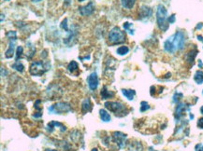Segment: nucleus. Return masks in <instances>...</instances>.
I'll list each match as a JSON object with an SVG mask.
<instances>
[{
  "mask_svg": "<svg viewBox=\"0 0 203 151\" xmlns=\"http://www.w3.org/2000/svg\"><path fill=\"white\" fill-rule=\"evenodd\" d=\"M186 34L183 31H177L171 37L165 40L164 50L170 54H175L176 52L180 51L186 47Z\"/></svg>",
  "mask_w": 203,
  "mask_h": 151,
  "instance_id": "obj_1",
  "label": "nucleus"
},
{
  "mask_svg": "<svg viewBox=\"0 0 203 151\" xmlns=\"http://www.w3.org/2000/svg\"><path fill=\"white\" fill-rule=\"evenodd\" d=\"M104 106L105 108L110 110L118 118H123L129 113V109L127 108V104H123L120 101H108L104 104Z\"/></svg>",
  "mask_w": 203,
  "mask_h": 151,
  "instance_id": "obj_2",
  "label": "nucleus"
},
{
  "mask_svg": "<svg viewBox=\"0 0 203 151\" xmlns=\"http://www.w3.org/2000/svg\"><path fill=\"white\" fill-rule=\"evenodd\" d=\"M168 10L166 7L162 4H159L157 6L156 9V22L157 26L162 32H166L170 27V24L168 22Z\"/></svg>",
  "mask_w": 203,
  "mask_h": 151,
  "instance_id": "obj_3",
  "label": "nucleus"
},
{
  "mask_svg": "<svg viewBox=\"0 0 203 151\" xmlns=\"http://www.w3.org/2000/svg\"><path fill=\"white\" fill-rule=\"evenodd\" d=\"M108 41L111 45H118L123 44L127 41V35L125 32L121 30L120 27L114 26L109 33Z\"/></svg>",
  "mask_w": 203,
  "mask_h": 151,
  "instance_id": "obj_4",
  "label": "nucleus"
},
{
  "mask_svg": "<svg viewBox=\"0 0 203 151\" xmlns=\"http://www.w3.org/2000/svg\"><path fill=\"white\" fill-rule=\"evenodd\" d=\"M50 63H45L42 61H34L31 63L30 66H29V73L31 76H38L40 77L45 74V72L49 69Z\"/></svg>",
  "mask_w": 203,
  "mask_h": 151,
  "instance_id": "obj_5",
  "label": "nucleus"
},
{
  "mask_svg": "<svg viewBox=\"0 0 203 151\" xmlns=\"http://www.w3.org/2000/svg\"><path fill=\"white\" fill-rule=\"evenodd\" d=\"M6 37H7L9 40V48L8 50L5 51V57L9 59V58H12L14 53H15V45L17 41V33L16 31H9L6 34Z\"/></svg>",
  "mask_w": 203,
  "mask_h": 151,
  "instance_id": "obj_6",
  "label": "nucleus"
},
{
  "mask_svg": "<svg viewBox=\"0 0 203 151\" xmlns=\"http://www.w3.org/2000/svg\"><path fill=\"white\" fill-rule=\"evenodd\" d=\"M72 110V106L68 103L65 102H58L55 104L53 106L49 107V112L52 114H63L68 113Z\"/></svg>",
  "mask_w": 203,
  "mask_h": 151,
  "instance_id": "obj_7",
  "label": "nucleus"
},
{
  "mask_svg": "<svg viewBox=\"0 0 203 151\" xmlns=\"http://www.w3.org/2000/svg\"><path fill=\"white\" fill-rule=\"evenodd\" d=\"M111 138H112V141L117 145L119 148H124L127 146V135L125 133L121 132H113L111 133Z\"/></svg>",
  "mask_w": 203,
  "mask_h": 151,
  "instance_id": "obj_8",
  "label": "nucleus"
},
{
  "mask_svg": "<svg viewBox=\"0 0 203 151\" xmlns=\"http://www.w3.org/2000/svg\"><path fill=\"white\" fill-rule=\"evenodd\" d=\"M87 83H88V87L91 91H95L97 89L98 84H99V80H98V77L97 74L95 72L91 73L90 75L88 76L87 78Z\"/></svg>",
  "mask_w": 203,
  "mask_h": 151,
  "instance_id": "obj_9",
  "label": "nucleus"
},
{
  "mask_svg": "<svg viewBox=\"0 0 203 151\" xmlns=\"http://www.w3.org/2000/svg\"><path fill=\"white\" fill-rule=\"evenodd\" d=\"M79 12L83 17H87V16L92 15L95 12V4L91 1V2H89L86 6L80 7L79 8Z\"/></svg>",
  "mask_w": 203,
  "mask_h": 151,
  "instance_id": "obj_10",
  "label": "nucleus"
},
{
  "mask_svg": "<svg viewBox=\"0 0 203 151\" xmlns=\"http://www.w3.org/2000/svg\"><path fill=\"white\" fill-rule=\"evenodd\" d=\"M196 54H198V50H196V47L192 50H190L188 52H186V56H184V59H186V62L189 65H193L195 63V58Z\"/></svg>",
  "mask_w": 203,
  "mask_h": 151,
  "instance_id": "obj_11",
  "label": "nucleus"
},
{
  "mask_svg": "<svg viewBox=\"0 0 203 151\" xmlns=\"http://www.w3.org/2000/svg\"><path fill=\"white\" fill-rule=\"evenodd\" d=\"M187 109V104L186 103H178V106H176V109H175V118L176 119H180L184 112L186 111Z\"/></svg>",
  "mask_w": 203,
  "mask_h": 151,
  "instance_id": "obj_12",
  "label": "nucleus"
},
{
  "mask_svg": "<svg viewBox=\"0 0 203 151\" xmlns=\"http://www.w3.org/2000/svg\"><path fill=\"white\" fill-rule=\"evenodd\" d=\"M153 14V10L151 8L147 7V6H141L140 9V19H147V18H150Z\"/></svg>",
  "mask_w": 203,
  "mask_h": 151,
  "instance_id": "obj_13",
  "label": "nucleus"
},
{
  "mask_svg": "<svg viewBox=\"0 0 203 151\" xmlns=\"http://www.w3.org/2000/svg\"><path fill=\"white\" fill-rule=\"evenodd\" d=\"M93 104L91 103L90 98H85L84 100L82 101L81 106V113L82 115H85L86 113H89L92 110Z\"/></svg>",
  "mask_w": 203,
  "mask_h": 151,
  "instance_id": "obj_14",
  "label": "nucleus"
},
{
  "mask_svg": "<svg viewBox=\"0 0 203 151\" xmlns=\"http://www.w3.org/2000/svg\"><path fill=\"white\" fill-rule=\"evenodd\" d=\"M100 96L102 100H108V99H112L115 96V93L111 91H109L107 86H104L100 91Z\"/></svg>",
  "mask_w": 203,
  "mask_h": 151,
  "instance_id": "obj_15",
  "label": "nucleus"
},
{
  "mask_svg": "<svg viewBox=\"0 0 203 151\" xmlns=\"http://www.w3.org/2000/svg\"><path fill=\"white\" fill-rule=\"evenodd\" d=\"M55 127H58L59 129H60V132H64L67 131V128H65V126H64L60 122H57V121H51V122L48 124L47 129H48V131H49L50 132H52Z\"/></svg>",
  "mask_w": 203,
  "mask_h": 151,
  "instance_id": "obj_16",
  "label": "nucleus"
},
{
  "mask_svg": "<svg viewBox=\"0 0 203 151\" xmlns=\"http://www.w3.org/2000/svg\"><path fill=\"white\" fill-rule=\"evenodd\" d=\"M128 151H142L143 147L142 144L139 141H130L127 144Z\"/></svg>",
  "mask_w": 203,
  "mask_h": 151,
  "instance_id": "obj_17",
  "label": "nucleus"
},
{
  "mask_svg": "<svg viewBox=\"0 0 203 151\" xmlns=\"http://www.w3.org/2000/svg\"><path fill=\"white\" fill-rule=\"evenodd\" d=\"M137 0H121V5L124 9L131 10L136 5Z\"/></svg>",
  "mask_w": 203,
  "mask_h": 151,
  "instance_id": "obj_18",
  "label": "nucleus"
},
{
  "mask_svg": "<svg viewBox=\"0 0 203 151\" xmlns=\"http://www.w3.org/2000/svg\"><path fill=\"white\" fill-rule=\"evenodd\" d=\"M122 93L127 100L132 101L134 99L135 95H136V91L131 90V89H129V90L128 89H123L122 90Z\"/></svg>",
  "mask_w": 203,
  "mask_h": 151,
  "instance_id": "obj_19",
  "label": "nucleus"
},
{
  "mask_svg": "<svg viewBox=\"0 0 203 151\" xmlns=\"http://www.w3.org/2000/svg\"><path fill=\"white\" fill-rule=\"evenodd\" d=\"M68 70L71 73V74H76L79 75V65L75 61H71L68 65Z\"/></svg>",
  "mask_w": 203,
  "mask_h": 151,
  "instance_id": "obj_20",
  "label": "nucleus"
},
{
  "mask_svg": "<svg viewBox=\"0 0 203 151\" xmlns=\"http://www.w3.org/2000/svg\"><path fill=\"white\" fill-rule=\"evenodd\" d=\"M99 116H100L101 120L104 121V122H109V121H111V119L110 113L107 111L106 109H100L99 110Z\"/></svg>",
  "mask_w": 203,
  "mask_h": 151,
  "instance_id": "obj_21",
  "label": "nucleus"
},
{
  "mask_svg": "<svg viewBox=\"0 0 203 151\" xmlns=\"http://www.w3.org/2000/svg\"><path fill=\"white\" fill-rule=\"evenodd\" d=\"M194 80L196 84H202L203 83V71L198 70L194 75Z\"/></svg>",
  "mask_w": 203,
  "mask_h": 151,
  "instance_id": "obj_22",
  "label": "nucleus"
},
{
  "mask_svg": "<svg viewBox=\"0 0 203 151\" xmlns=\"http://www.w3.org/2000/svg\"><path fill=\"white\" fill-rule=\"evenodd\" d=\"M117 54L118 55H121V56H124L127 55L128 52H129V48L127 46H121V47H119L116 50Z\"/></svg>",
  "mask_w": 203,
  "mask_h": 151,
  "instance_id": "obj_23",
  "label": "nucleus"
},
{
  "mask_svg": "<svg viewBox=\"0 0 203 151\" xmlns=\"http://www.w3.org/2000/svg\"><path fill=\"white\" fill-rule=\"evenodd\" d=\"M11 67H12L13 69H15L16 71H18V72H20V73H22V72H23V70H25V66H23V65L22 63H20L19 61H16L12 65H11Z\"/></svg>",
  "mask_w": 203,
  "mask_h": 151,
  "instance_id": "obj_24",
  "label": "nucleus"
},
{
  "mask_svg": "<svg viewBox=\"0 0 203 151\" xmlns=\"http://www.w3.org/2000/svg\"><path fill=\"white\" fill-rule=\"evenodd\" d=\"M76 132L73 131L72 132L70 133V138H71V140H72L73 142H79L80 141V139L81 138V132L79 131H77V134H75Z\"/></svg>",
  "mask_w": 203,
  "mask_h": 151,
  "instance_id": "obj_25",
  "label": "nucleus"
},
{
  "mask_svg": "<svg viewBox=\"0 0 203 151\" xmlns=\"http://www.w3.org/2000/svg\"><path fill=\"white\" fill-rule=\"evenodd\" d=\"M23 53V48L22 46H18L16 49V61H19V59H21Z\"/></svg>",
  "mask_w": 203,
  "mask_h": 151,
  "instance_id": "obj_26",
  "label": "nucleus"
},
{
  "mask_svg": "<svg viewBox=\"0 0 203 151\" xmlns=\"http://www.w3.org/2000/svg\"><path fill=\"white\" fill-rule=\"evenodd\" d=\"M148 109H150V106H149V104L146 101H142L140 103V112H145V111H147Z\"/></svg>",
  "mask_w": 203,
  "mask_h": 151,
  "instance_id": "obj_27",
  "label": "nucleus"
},
{
  "mask_svg": "<svg viewBox=\"0 0 203 151\" xmlns=\"http://www.w3.org/2000/svg\"><path fill=\"white\" fill-rule=\"evenodd\" d=\"M182 98H183V93H179V92H176V93L174 94V96H173V102H174V103H179Z\"/></svg>",
  "mask_w": 203,
  "mask_h": 151,
  "instance_id": "obj_28",
  "label": "nucleus"
},
{
  "mask_svg": "<svg viewBox=\"0 0 203 151\" xmlns=\"http://www.w3.org/2000/svg\"><path fill=\"white\" fill-rule=\"evenodd\" d=\"M132 25V24H130V22H124V30H127V31H128L131 35H134V32H133V30H131L130 29V26Z\"/></svg>",
  "mask_w": 203,
  "mask_h": 151,
  "instance_id": "obj_29",
  "label": "nucleus"
},
{
  "mask_svg": "<svg viewBox=\"0 0 203 151\" xmlns=\"http://www.w3.org/2000/svg\"><path fill=\"white\" fill-rule=\"evenodd\" d=\"M61 28L64 29L65 31H67L68 32L69 31V29H68V19H65L63 22H62V24H61Z\"/></svg>",
  "mask_w": 203,
  "mask_h": 151,
  "instance_id": "obj_30",
  "label": "nucleus"
},
{
  "mask_svg": "<svg viewBox=\"0 0 203 151\" xmlns=\"http://www.w3.org/2000/svg\"><path fill=\"white\" fill-rule=\"evenodd\" d=\"M176 21V17H175V14H172L171 16L169 17V19H168V22H169V24H174Z\"/></svg>",
  "mask_w": 203,
  "mask_h": 151,
  "instance_id": "obj_31",
  "label": "nucleus"
},
{
  "mask_svg": "<svg viewBox=\"0 0 203 151\" xmlns=\"http://www.w3.org/2000/svg\"><path fill=\"white\" fill-rule=\"evenodd\" d=\"M196 125H198V127L199 128V129H202V130H203V117L200 118V119H199Z\"/></svg>",
  "mask_w": 203,
  "mask_h": 151,
  "instance_id": "obj_32",
  "label": "nucleus"
},
{
  "mask_svg": "<svg viewBox=\"0 0 203 151\" xmlns=\"http://www.w3.org/2000/svg\"><path fill=\"white\" fill-rule=\"evenodd\" d=\"M196 151H203V144H198L195 147Z\"/></svg>",
  "mask_w": 203,
  "mask_h": 151,
  "instance_id": "obj_33",
  "label": "nucleus"
},
{
  "mask_svg": "<svg viewBox=\"0 0 203 151\" xmlns=\"http://www.w3.org/2000/svg\"><path fill=\"white\" fill-rule=\"evenodd\" d=\"M202 27H203V24H202V22H199V24L196 25V29H201Z\"/></svg>",
  "mask_w": 203,
  "mask_h": 151,
  "instance_id": "obj_34",
  "label": "nucleus"
},
{
  "mask_svg": "<svg viewBox=\"0 0 203 151\" xmlns=\"http://www.w3.org/2000/svg\"><path fill=\"white\" fill-rule=\"evenodd\" d=\"M198 39L199 40V41H202L203 42V37L202 36H199H199H198Z\"/></svg>",
  "mask_w": 203,
  "mask_h": 151,
  "instance_id": "obj_35",
  "label": "nucleus"
},
{
  "mask_svg": "<svg viewBox=\"0 0 203 151\" xmlns=\"http://www.w3.org/2000/svg\"><path fill=\"white\" fill-rule=\"evenodd\" d=\"M199 67H203V63H202L201 60H199Z\"/></svg>",
  "mask_w": 203,
  "mask_h": 151,
  "instance_id": "obj_36",
  "label": "nucleus"
},
{
  "mask_svg": "<svg viewBox=\"0 0 203 151\" xmlns=\"http://www.w3.org/2000/svg\"><path fill=\"white\" fill-rule=\"evenodd\" d=\"M45 151H58V150H55V149H49V148H47V149H45Z\"/></svg>",
  "mask_w": 203,
  "mask_h": 151,
  "instance_id": "obj_37",
  "label": "nucleus"
},
{
  "mask_svg": "<svg viewBox=\"0 0 203 151\" xmlns=\"http://www.w3.org/2000/svg\"><path fill=\"white\" fill-rule=\"evenodd\" d=\"M200 113H201V114L203 115V106H202L200 107Z\"/></svg>",
  "mask_w": 203,
  "mask_h": 151,
  "instance_id": "obj_38",
  "label": "nucleus"
},
{
  "mask_svg": "<svg viewBox=\"0 0 203 151\" xmlns=\"http://www.w3.org/2000/svg\"><path fill=\"white\" fill-rule=\"evenodd\" d=\"M41 0H33V2H40Z\"/></svg>",
  "mask_w": 203,
  "mask_h": 151,
  "instance_id": "obj_39",
  "label": "nucleus"
},
{
  "mask_svg": "<svg viewBox=\"0 0 203 151\" xmlns=\"http://www.w3.org/2000/svg\"><path fill=\"white\" fill-rule=\"evenodd\" d=\"M92 151H98V149H97V148H93Z\"/></svg>",
  "mask_w": 203,
  "mask_h": 151,
  "instance_id": "obj_40",
  "label": "nucleus"
},
{
  "mask_svg": "<svg viewBox=\"0 0 203 151\" xmlns=\"http://www.w3.org/2000/svg\"><path fill=\"white\" fill-rule=\"evenodd\" d=\"M78 1H79V2H83L84 0H78Z\"/></svg>",
  "mask_w": 203,
  "mask_h": 151,
  "instance_id": "obj_41",
  "label": "nucleus"
},
{
  "mask_svg": "<svg viewBox=\"0 0 203 151\" xmlns=\"http://www.w3.org/2000/svg\"><path fill=\"white\" fill-rule=\"evenodd\" d=\"M5 1H10V0H5Z\"/></svg>",
  "mask_w": 203,
  "mask_h": 151,
  "instance_id": "obj_42",
  "label": "nucleus"
},
{
  "mask_svg": "<svg viewBox=\"0 0 203 151\" xmlns=\"http://www.w3.org/2000/svg\"><path fill=\"white\" fill-rule=\"evenodd\" d=\"M202 94H203V91H202Z\"/></svg>",
  "mask_w": 203,
  "mask_h": 151,
  "instance_id": "obj_43",
  "label": "nucleus"
}]
</instances>
